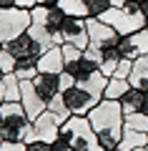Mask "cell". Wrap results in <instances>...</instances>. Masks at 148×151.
Listing matches in <instances>:
<instances>
[{"mask_svg": "<svg viewBox=\"0 0 148 151\" xmlns=\"http://www.w3.org/2000/svg\"><path fill=\"white\" fill-rule=\"evenodd\" d=\"M90 126L98 134V141L106 151H116L121 144L123 129H126V113L121 108V101H111V98H103L95 108H90L88 113Z\"/></svg>", "mask_w": 148, "mask_h": 151, "instance_id": "1", "label": "cell"}, {"mask_svg": "<svg viewBox=\"0 0 148 151\" xmlns=\"http://www.w3.org/2000/svg\"><path fill=\"white\" fill-rule=\"evenodd\" d=\"M60 139L73 151H98L101 149L98 134L90 126L88 116H70L68 121H63V126H60Z\"/></svg>", "mask_w": 148, "mask_h": 151, "instance_id": "2", "label": "cell"}, {"mask_svg": "<svg viewBox=\"0 0 148 151\" xmlns=\"http://www.w3.org/2000/svg\"><path fill=\"white\" fill-rule=\"evenodd\" d=\"M30 126L33 121L20 101H5L0 106V134L5 141H25Z\"/></svg>", "mask_w": 148, "mask_h": 151, "instance_id": "3", "label": "cell"}, {"mask_svg": "<svg viewBox=\"0 0 148 151\" xmlns=\"http://www.w3.org/2000/svg\"><path fill=\"white\" fill-rule=\"evenodd\" d=\"M101 20L113 25L121 35H131V33H138L141 28H146V13L141 10L138 0H128L123 8H111Z\"/></svg>", "mask_w": 148, "mask_h": 151, "instance_id": "4", "label": "cell"}, {"mask_svg": "<svg viewBox=\"0 0 148 151\" xmlns=\"http://www.w3.org/2000/svg\"><path fill=\"white\" fill-rule=\"evenodd\" d=\"M30 23H33L30 10H25V8H0V43L5 45L15 40L18 35L28 33Z\"/></svg>", "mask_w": 148, "mask_h": 151, "instance_id": "5", "label": "cell"}, {"mask_svg": "<svg viewBox=\"0 0 148 151\" xmlns=\"http://www.w3.org/2000/svg\"><path fill=\"white\" fill-rule=\"evenodd\" d=\"M60 121H58V116H53L50 111H45V113H40L35 121H33V126H30V134H28V139H25V144H33V141H43V144H53L55 139L60 136Z\"/></svg>", "mask_w": 148, "mask_h": 151, "instance_id": "6", "label": "cell"}, {"mask_svg": "<svg viewBox=\"0 0 148 151\" xmlns=\"http://www.w3.org/2000/svg\"><path fill=\"white\" fill-rule=\"evenodd\" d=\"M30 18H33V23H38V25H45L48 30L55 35V40H58V45H63V35H60V28H63V23H65V13H63V8H58V5H35L30 10Z\"/></svg>", "mask_w": 148, "mask_h": 151, "instance_id": "7", "label": "cell"}, {"mask_svg": "<svg viewBox=\"0 0 148 151\" xmlns=\"http://www.w3.org/2000/svg\"><path fill=\"white\" fill-rule=\"evenodd\" d=\"M85 25H88L90 45H95V48H101V50L113 48V45H118V40H121V33L113 25L103 23L101 18H85Z\"/></svg>", "mask_w": 148, "mask_h": 151, "instance_id": "8", "label": "cell"}, {"mask_svg": "<svg viewBox=\"0 0 148 151\" xmlns=\"http://www.w3.org/2000/svg\"><path fill=\"white\" fill-rule=\"evenodd\" d=\"M60 93H63V98H65V103H68V108H70L73 116H88L90 108H95L103 101V98H95L90 91H85L78 83L70 86V88H65V91H60Z\"/></svg>", "mask_w": 148, "mask_h": 151, "instance_id": "9", "label": "cell"}, {"mask_svg": "<svg viewBox=\"0 0 148 151\" xmlns=\"http://www.w3.org/2000/svg\"><path fill=\"white\" fill-rule=\"evenodd\" d=\"M60 35H63V43H70L75 48L85 50L90 45V38H88V25H85V18H65L63 28H60Z\"/></svg>", "mask_w": 148, "mask_h": 151, "instance_id": "10", "label": "cell"}, {"mask_svg": "<svg viewBox=\"0 0 148 151\" xmlns=\"http://www.w3.org/2000/svg\"><path fill=\"white\" fill-rule=\"evenodd\" d=\"M3 48H8L18 60H38L43 53H45V48H43L40 43H35V40H33L30 33H23V35H18L15 40L5 43Z\"/></svg>", "mask_w": 148, "mask_h": 151, "instance_id": "11", "label": "cell"}, {"mask_svg": "<svg viewBox=\"0 0 148 151\" xmlns=\"http://www.w3.org/2000/svg\"><path fill=\"white\" fill-rule=\"evenodd\" d=\"M38 70H40V73H50V76H60L63 73L65 70V58H63L60 45L48 48L45 53L38 58Z\"/></svg>", "mask_w": 148, "mask_h": 151, "instance_id": "12", "label": "cell"}, {"mask_svg": "<svg viewBox=\"0 0 148 151\" xmlns=\"http://www.w3.org/2000/svg\"><path fill=\"white\" fill-rule=\"evenodd\" d=\"M33 86H35L38 96L45 103H50L55 96L60 93V76H50V73H38L33 78Z\"/></svg>", "mask_w": 148, "mask_h": 151, "instance_id": "13", "label": "cell"}, {"mask_svg": "<svg viewBox=\"0 0 148 151\" xmlns=\"http://www.w3.org/2000/svg\"><path fill=\"white\" fill-rule=\"evenodd\" d=\"M146 93L148 91H143V88H136V86H131L126 93H123V98H121V108H123V113H136V111H143V101H146Z\"/></svg>", "mask_w": 148, "mask_h": 151, "instance_id": "14", "label": "cell"}, {"mask_svg": "<svg viewBox=\"0 0 148 151\" xmlns=\"http://www.w3.org/2000/svg\"><path fill=\"white\" fill-rule=\"evenodd\" d=\"M128 81H131V86L148 91V53L138 55V58L133 60V70H131V78H128Z\"/></svg>", "mask_w": 148, "mask_h": 151, "instance_id": "15", "label": "cell"}, {"mask_svg": "<svg viewBox=\"0 0 148 151\" xmlns=\"http://www.w3.org/2000/svg\"><path fill=\"white\" fill-rule=\"evenodd\" d=\"M141 146H148V134L133 131L126 126L123 136H121V144H118V151H133V149H141Z\"/></svg>", "mask_w": 148, "mask_h": 151, "instance_id": "16", "label": "cell"}, {"mask_svg": "<svg viewBox=\"0 0 148 151\" xmlns=\"http://www.w3.org/2000/svg\"><path fill=\"white\" fill-rule=\"evenodd\" d=\"M121 50H118V45H113V48H106L103 50V60H101V65H98V70H101L106 78H113L116 76V68L121 65Z\"/></svg>", "mask_w": 148, "mask_h": 151, "instance_id": "17", "label": "cell"}, {"mask_svg": "<svg viewBox=\"0 0 148 151\" xmlns=\"http://www.w3.org/2000/svg\"><path fill=\"white\" fill-rule=\"evenodd\" d=\"M28 33H30V38L35 40V43H40L43 48H53V45H58V40H55V35L50 30H48L45 25H38V23H30V28H28Z\"/></svg>", "mask_w": 148, "mask_h": 151, "instance_id": "18", "label": "cell"}, {"mask_svg": "<svg viewBox=\"0 0 148 151\" xmlns=\"http://www.w3.org/2000/svg\"><path fill=\"white\" fill-rule=\"evenodd\" d=\"M58 8H63V13L70 18H88L90 15L85 0H58Z\"/></svg>", "mask_w": 148, "mask_h": 151, "instance_id": "19", "label": "cell"}, {"mask_svg": "<svg viewBox=\"0 0 148 151\" xmlns=\"http://www.w3.org/2000/svg\"><path fill=\"white\" fill-rule=\"evenodd\" d=\"M131 88V81H126V78H108V86H106V93H103V98H111V101H121L123 93Z\"/></svg>", "mask_w": 148, "mask_h": 151, "instance_id": "20", "label": "cell"}, {"mask_svg": "<svg viewBox=\"0 0 148 151\" xmlns=\"http://www.w3.org/2000/svg\"><path fill=\"white\" fill-rule=\"evenodd\" d=\"M48 111L53 113V116H58L60 124H63V121H68L70 116H73V113H70V108H68V103H65V98H63V93H58L53 101L48 103Z\"/></svg>", "mask_w": 148, "mask_h": 151, "instance_id": "21", "label": "cell"}, {"mask_svg": "<svg viewBox=\"0 0 148 151\" xmlns=\"http://www.w3.org/2000/svg\"><path fill=\"white\" fill-rule=\"evenodd\" d=\"M38 73H40V70H38V60H18L15 76L20 78V81H33Z\"/></svg>", "mask_w": 148, "mask_h": 151, "instance_id": "22", "label": "cell"}, {"mask_svg": "<svg viewBox=\"0 0 148 151\" xmlns=\"http://www.w3.org/2000/svg\"><path fill=\"white\" fill-rule=\"evenodd\" d=\"M126 126L133 129V131H143V134H148V113H143V111L128 113V116H126Z\"/></svg>", "mask_w": 148, "mask_h": 151, "instance_id": "23", "label": "cell"}, {"mask_svg": "<svg viewBox=\"0 0 148 151\" xmlns=\"http://www.w3.org/2000/svg\"><path fill=\"white\" fill-rule=\"evenodd\" d=\"M118 50H121V58L123 60H136L138 58V50H136V45H133L131 35H121V40H118Z\"/></svg>", "mask_w": 148, "mask_h": 151, "instance_id": "24", "label": "cell"}, {"mask_svg": "<svg viewBox=\"0 0 148 151\" xmlns=\"http://www.w3.org/2000/svg\"><path fill=\"white\" fill-rule=\"evenodd\" d=\"M131 40H133V45H136L138 55L148 53V28H141L138 33H131Z\"/></svg>", "mask_w": 148, "mask_h": 151, "instance_id": "25", "label": "cell"}, {"mask_svg": "<svg viewBox=\"0 0 148 151\" xmlns=\"http://www.w3.org/2000/svg\"><path fill=\"white\" fill-rule=\"evenodd\" d=\"M15 65H18V58L8 48H3V50H0V68H3V73H5V76L8 73H15Z\"/></svg>", "mask_w": 148, "mask_h": 151, "instance_id": "26", "label": "cell"}, {"mask_svg": "<svg viewBox=\"0 0 148 151\" xmlns=\"http://www.w3.org/2000/svg\"><path fill=\"white\" fill-rule=\"evenodd\" d=\"M83 55L90 60V63H95V65H101V60H103V50L95 48V45H88V48L83 50Z\"/></svg>", "mask_w": 148, "mask_h": 151, "instance_id": "27", "label": "cell"}, {"mask_svg": "<svg viewBox=\"0 0 148 151\" xmlns=\"http://www.w3.org/2000/svg\"><path fill=\"white\" fill-rule=\"evenodd\" d=\"M131 70H133V60H121V65L116 68V78H131Z\"/></svg>", "mask_w": 148, "mask_h": 151, "instance_id": "28", "label": "cell"}, {"mask_svg": "<svg viewBox=\"0 0 148 151\" xmlns=\"http://www.w3.org/2000/svg\"><path fill=\"white\" fill-rule=\"evenodd\" d=\"M0 151H28V144L25 141H3Z\"/></svg>", "mask_w": 148, "mask_h": 151, "instance_id": "29", "label": "cell"}, {"mask_svg": "<svg viewBox=\"0 0 148 151\" xmlns=\"http://www.w3.org/2000/svg\"><path fill=\"white\" fill-rule=\"evenodd\" d=\"M70 86H75V78L68 70H63V73H60V91H65V88H70Z\"/></svg>", "mask_w": 148, "mask_h": 151, "instance_id": "30", "label": "cell"}, {"mask_svg": "<svg viewBox=\"0 0 148 151\" xmlns=\"http://www.w3.org/2000/svg\"><path fill=\"white\" fill-rule=\"evenodd\" d=\"M38 3L35 0H15V8H25V10H33Z\"/></svg>", "mask_w": 148, "mask_h": 151, "instance_id": "31", "label": "cell"}, {"mask_svg": "<svg viewBox=\"0 0 148 151\" xmlns=\"http://www.w3.org/2000/svg\"><path fill=\"white\" fill-rule=\"evenodd\" d=\"M35 3H38V5H48V8H50V5H58V0H35Z\"/></svg>", "mask_w": 148, "mask_h": 151, "instance_id": "32", "label": "cell"}, {"mask_svg": "<svg viewBox=\"0 0 148 151\" xmlns=\"http://www.w3.org/2000/svg\"><path fill=\"white\" fill-rule=\"evenodd\" d=\"M3 103H5V83L0 81V106H3Z\"/></svg>", "mask_w": 148, "mask_h": 151, "instance_id": "33", "label": "cell"}, {"mask_svg": "<svg viewBox=\"0 0 148 151\" xmlns=\"http://www.w3.org/2000/svg\"><path fill=\"white\" fill-rule=\"evenodd\" d=\"M0 8H15V0H0Z\"/></svg>", "mask_w": 148, "mask_h": 151, "instance_id": "34", "label": "cell"}, {"mask_svg": "<svg viewBox=\"0 0 148 151\" xmlns=\"http://www.w3.org/2000/svg\"><path fill=\"white\" fill-rule=\"evenodd\" d=\"M126 3H128V0H111V5H113V8H123Z\"/></svg>", "mask_w": 148, "mask_h": 151, "instance_id": "35", "label": "cell"}, {"mask_svg": "<svg viewBox=\"0 0 148 151\" xmlns=\"http://www.w3.org/2000/svg\"><path fill=\"white\" fill-rule=\"evenodd\" d=\"M143 113H148V93H146V101H143Z\"/></svg>", "mask_w": 148, "mask_h": 151, "instance_id": "36", "label": "cell"}, {"mask_svg": "<svg viewBox=\"0 0 148 151\" xmlns=\"http://www.w3.org/2000/svg\"><path fill=\"white\" fill-rule=\"evenodd\" d=\"M133 151H148V146H141V149H133Z\"/></svg>", "mask_w": 148, "mask_h": 151, "instance_id": "37", "label": "cell"}, {"mask_svg": "<svg viewBox=\"0 0 148 151\" xmlns=\"http://www.w3.org/2000/svg\"><path fill=\"white\" fill-rule=\"evenodd\" d=\"M3 78H5V73H3V68H0V81H3Z\"/></svg>", "mask_w": 148, "mask_h": 151, "instance_id": "38", "label": "cell"}, {"mask_svg": "<svg viewBox=\"0 0 148 151\" xmlns=\"http://www.w3.org/2000/svg\"><path fill=\"white\" fill-rule=\"evenodd\" d=\"M58 151H73V149H58Z\"/></svg>", "mask_w": 148, "mask_h": 151, "instance_id": "39", "label": "cell"}, {"mask_svg": "<svg viewBox=\"0 0 148 151\" xmlns=\"http://www.w3.org/2000/svg\"><path fill=\"white\" fill-rule=\"evenodd\" d=\"M3 141H5V139H3V134H0V144H3Z\"/></svg>", "mask_w": 148, "mask_h": 151, "instance_id": "40", "label": "cell"}, {"mask_svg": "<svg viewBox=\"0 0 148 151\" xmlns=\"http://www.w3.org/2000/svg\"><path fill=\"white\" fill-rule=\"evenodd\" d=\"M146 28H148V15H146Z\"/></svg>", "mask_w": 148, "mask_h": 151, "instance_id": "41", "label": "cell"}, {"mask_svg": "<svg viewBox=\"0 0 148 151\" xmlns=\"http://www.w3.org/2000/svg\"><path fill=\"white\" fill-rule=\"evenodd\" d=\"M0 50H3V43H0Z\"/></svg>", "mask_w": 148, "mask_h": 151, "instance_id": "42", "label": "cell"}, {"mask_svg": "<svg viewBox=\"0 0 148 151\" xmlns=\"http://www.w3.org/2000/svg\"><path fill=\"white\" fill-rule=\"evenodd\" d=\"M138 3H143V0H138Z\"/></svg>", "mask_w": 148, "mask_h": 151, "instance_id": "43", "label": "cell"}, {"mask_svg": "<svg viewBox=\"0 0 148 151\" xmlns=\"http://www.w3.org/2000/svg\"><path fill=\"white\" fill-rule=\"evenodd\" d=\"M116 151H118V149H116Z\"/></svg>", "mask_w": 148, "mask_h": 151, "instance_id": "44", "label": "cell"}]
</instances>
